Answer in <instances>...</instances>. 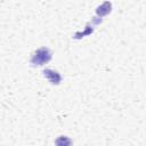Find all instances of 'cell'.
<instances>
[{
	"label": "cell",
	"instance_id": "cell-2",
	"mask_svg": "<svg viewBox=\"0 0 146 146\" xmlns=\"http://www.w3.org/2000/svg\"><path fill=\"white\" fill-rule=\"evenodd\" d=\"M43 75L52 83V84H58L62 80V76L60 74L57 72V71H54V70H50V68H46L43 71Z\"/></svg>",
	"mask_w": 146,
	"mask_h": 146
},
{
	"label": "cell",
	"instance_id": "cell-4",
	"mask_svg": "<svg viewBox=\"0 0 146 146\" xmlns=\"http://www.w3.org/2000/svg\"><path fill=\"white\" fill-rule=\"evenodd\" d=\"M72 141L67 138V137H64V136H62V137H59L57 140H56V144L57 145H70Z\"/></svg>",
	"mask_w": 146,
	"mask_h": 146
},
{
	"label": "cell",
	"instance_id": "cell-3",
	"mask_svg": "<svg viewBox=\"0 0 146 146\" xmlns=\"http://www.w3.org/2000/svg\"><path fill=\"white\" fill-rule=\"evenodd\" d=\"M112 10V3L108 2V1H105L103 5H100L99 7H97L96 9V14L99 16V17H103V16H106L111 13Z\"/></svg>",
	"mask_w": 146,
	"mask_h": 146
},
{
	"label": "cell",
	"instance_id": "cell-1",
	"mask_svg": "<svg viewBox=\"0 0 146 146\" xmlns=\"http://www.w3.org/2000/svg\"><path fill=\"white\" fill-rule=\"evenodd\" d=\"M51 59V52L48 48L42 47L35 50L31 58V64L33 66H41L46 63H48Z\"/></svg>",
	"mask_w": 146,
	"mask_h": 146
}]
</instances>
